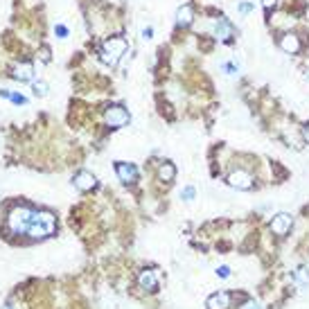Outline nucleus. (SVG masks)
<instances>
[{"mask_svg": "<svg viewBox=\"0 0 309 309\" xmlns=\"http://www.w3.org/2000/svg\"><path fill=\"white\" fill-rule=\"evenodd\" d=\"M115 171H118V179L122 183H133L138 179V169H136V165H131V163H118Z\"/></svg>", "mask_w": 309, "mask_h": 309, "instance_id": "obj_8", "label": "nucleus"}, {"mask_svg": "<svg viewBox=\"0 0 309 309\" xmlns=\"http://www.w3.org/2000/svg\"><path fill=\"white\" fill-rule=\"evenodd\" d=\"M158 176H160V181H174V176H176V169H174V165L171 163H163L158 167Z\"/></svg>", "mask_w": 309, "mask_h": 309, "instance_id": "obj_15", "label": "nucleus"}, {"mask_svg": "<svg viewBox=\"0 0 309 309\" xmlns=\"http://www.w3.org/2000/svg\"><path fill=\"white\" fill-rule=\"evenodd\" d=\"M237 9H239V14H250V11H253V5H250V3H242Z\"/></svg>", "mask_w": 309, "mask_h": 309, "instance_id": "obj_22", "label": "nucleus"}, {"mask_svg": "<svg viewBox=\"0 0 309 309\" xmlns=\"http://www.w3.org/2000/svg\"><path fill=\"white\" fill-rule=\"evenodd\" d=\"M294 280H296V284H298V287H307V284H309V268H305V266L296 268Z\"/></svg>", "mask_w": 309, "mask_h": 309, "instance_id": "obj_16", "label": "nucleus"}, {"mask_svg": "<svg viewBox=\"0 0 309 309\" xmlns=\"http://www.w3.org/2000/svg\"><path fill=\"white\" fill-rule=\"evenodd\" d=\"M205 305H208V309H228V307H230V294H228V291L213 294Z\"/></svg>", "mask_w": 309, "mask_h": 309, "instance_id": "obj_10", "label": "nucleus"}, {"mask_svg": "<svg viewBox=\"0 0 309 309\" xmlns=\"http://www.w3.org/2000/svg\"><path fill=\"white\" fill-rule=\"evenodd\" d=\"M213 34H215L217 41L228 43L235 36V27H233V23L228 21L226 16H219V18H215V23H213Z\"/></svg>", "mask_w": 309, "mask_h": 309, "instance_id": "obj_5", "label": "nucleus"}, {"mask_svg": "<svg viewBox=\"0 0 309 309\" xmlns=\"http://www.w3.org/2000/svg\"><path fill=\"white\" fill-rule=\"evenodd\" d=\"M291 224H294V219H291V215H287V213H280V215H276L273 217V221H271V230L276 233V235H287L289 230H291Z\"/></svg>", "mask_w": 309, "mask_h": 309, "instance_id": "obj_7", "label": "nucleus"}, {"mask_svg": "<svg viewBox=\"0 0 309 309\" xmlns=\"http://www.w3.org/2000/svg\"><path fill=\"white\" fill-rule=\"evenodd\" d=\"M124 54H127V41L122 36H111L108 41H104V45L100 50V59L106 66H115Z\"/></svg>", "mask_w": 309, "mask_h": 309, "instance_id": "obj_3", "label": "nucleus"}, {"mask_svg": "<svg viewBox=\"0 0 309 309\" xmlns=\"http://www.w3.org/2000/svg\"><path fill=\"white\" fill-rule=\"evenodd\" d=\"M32 75H34V66L30 61H23V64L14 66V72H11V77L18 79V82H30Z\"/></svg>", "mask_w": 309, "mask_h": 309, "instance_id": "obj_12", "label": "nucleus"}, {"mask_svg": "<svg viewBox=\"0 0 309 309\" xmlns=\"http://www.w3.org/2000/svg\"><path fill=\"white\" fill-rule=\"evenodd\" d=\"M151 34H153V27H142L140 36H142V38H151Z\"/></svg>", "mask_w": 309, "mask_h": 309, "instance_id": "obj_26", "label": "nucleus"}, {"mask_svg": "<svg viewBox=\"0 0 309 309\" xmlns=\"http://www.w3.org/2000/svg\"><path fill=\"white\" fill-rule=\"evenodd\" d=\"M217 276H219V278H228V276H230V268H228V266H219V268H217Z\"/></svg>", "mask_w": 309, "mask_h": 309, "instance_id": "obj_24", "label": "nucleus"}, {"mask_svg": "<svg viewBox=\"0 0 309 309\" xmlns=\"http://www.w3.org/2000/svg\"><path fill=\"white\" fill-rule=\"evenodd\" d=\"M34 95H36V97L48 95V84H45V82H36V84H34Z\"/></svg>", "mask_w": 309, "mask_h": 309, "instance_id": "obj_18", "label": "nucleus"}, {"mask_svg": "<svg viewBox=\"0 0 309 309\" xmlns=\"http://www.w3.org/2000/svg\"><path fill=\"white\" fill-rule=\"evenodd\" d=\"M38 56H41V61H45V64L52 59V56H50V48H48V45H43V48L38 50Z\"/></svg>", "mask_w": 309, "mask_h": 309, "instance_id": "obj_21", "label": "nucleus"}, {"mask_svg": "<svg viewBox=\"0 0 309 309\" xmlns=\"http://www.w3.org/2000/svg\"><path fill=\"white\" fill-rule=\"evenodd\" d=\"M54 32L59 34V38H66V36H68V27H66V25H56Z\"/></svg>", "mask_w": 309, "mask_h": 309, "instance_id": "obj_23", "label": "nucleus"}, {"mask_svg": "<svg viewBox=\"0 0 309 309\" xmlns=\"http://www.w3.org/2000/svg\"><path fill=\"white\" fill-rule=\"evenodd\" d=\"M104 120L111 129H120L124 124H129V113L124 106H108L104 113Z\"/></svg>", "mask_w": 309, "mask_h": 309, "instance_id": "obj_4", "label": "nucleus"}, {"mask_svg": "<svg viewBox=\"0 0 309 309\" xmlns=\"http://www.w3.org/2000/svg\"><path fill=\"white\" fill-rule=\"evenodd\" d=\"M221 70H224L226 75H237V72H239V66H237V64H221Z\"/></svg>", "mask_w": 309, "mask_h": 309, "instance_id": "obj_20", "label": "nucleus"}, {"mask_svg": "<svg viewBox=\"0 0 309 309\" xmlns=\"http://www.w3.org/2000/svg\"><path fill=\"white\" fill-rule=\"evenodd\" d=\"M0 97H5V100L14 102V104H27V100H25V97H23L21 93H11V90H7V88L0 90Z\"/></svg>", "mask_w": 309, "mask_h": 309, "instance_id": "obj_17", "label": "nucleus"}, {"mask_svg": "<svg viewBox=\"0 0 309 309\" xmlns=\"http://www.w3.org/2000/svg\"><path fill=\"white\" fill-rule=\"evenodd\" d=\"M302 138H305V140L309 142V124H307V127H305V129H302Z\"/></svg>", "mask_w": 309, "mask_h": 309, "instance_id": "obj_28", "label": "nucleus"}, {"mask_svg": "<svg viewBox=\"0 0 309 309\" xmlns=\"http://www.w3.org/2000/svg\"><path fill=\"white\" fill-rule=\"evenodd\" d=\"M95 185H97V179L90 171H79V174H75V187L79 192H90Z\"/></svg>", "mask_w": 309, "mask_h": 309, "instance_id": "obj_9", "label": "nucleus"}, {"mask_svg": "<svg viewBox=\"0 0 309 309\" xmlns=\"http://www.w3.org/2000/svg\"><path fill=\"white\" fill-rule=\"evenodd\" d=\"M138 284L142 289H147V291H153L156 289V273L153 271H140V276H138Z\"/></svg>", "mask_w": 309, "mask_h": 309, "instance_id": "obj_14", "label": "nucleus"}, {"mask_svg": "<svg viewBox=\"0 0 309 309\" xmlns=\"http://www.w3.org/2000/svg\"><path fill=\"white\" fill-rule=\"evenodd\" d=\"M54 228H56V219L52 213H34V219L30 228H27V235L32 239H43L48 235H52Z\"/></svg>", "mask_w": 309, "mask_h": 309, "instance_id": "obj_1", "label": "nucleus"}, {"mask_svg": "<svg viewBox=\"0 0 309 309\" xmlns=\"http://www.w3.org/2000/svg\"><path fill=\"white\" fill-rule=\"evenodd\" d=\"M32 219H34L32 208H27V205H16V208L7 215V228L14 235H23V233H27Z\"/></svg>", "mask_w": 309, "mask_h": 309, "instance_id": "obj_2", "label": "nucleus"}, {"mask_svg": "<svg viewBox=\"0 0 309 309\" xmlns=\"http://www.w3.org/2000/svg\"><path fill=\"white\" fill-rule=\"evenodd\" d=\"M192 21H194L192 5H183V7H179V11H176V25L187 27V25H192Z\"/></svg>", "mask_w": 309, "mask_h": 309, "instance_id": "obj_13", "label": "nucleus"}, {"mask_svg": "<svg viewBox=\"0 0 309 309\" xmlns=\"http://www.w3.org/2000/svg\"><path fill=\"white\" fill-rule=\"evenodd\" d=\"M194 194H197V190H194L192 185H187V187H183L181 199H183V201H192V199H194Z\"/></svg>", "mask_w": 309, "mask_h": 309, "instance_id": "obj_19", "label": "nucleus"}, {"mask_svg": "<svg viewBox=\"0 0 309 309\" xmlns=\"http://www.w3.org/2000/svg\"><path fill=\"white\" fill-rule=\"evenodd\" d=\"M276 3H278V0H262L264 9H273V7H276Z\"/></svg>", "mask_w": 309, "mask_h": 309, "instance_id": "obj_27", "label": "nucleus"}, {"mask_svg": "<svg viewBox=\"0 0 309 309\" xmlns=\"http://www.w3.org/2000/svg\"><path fill=\"white\" fill-rule=\"evenodd\" d=\"M242 309H262V305H260V302H255V300H248V302H244Z\"/></svg>", "mask_w": 309, "mask_h": 309, "instance_id": "obj_25", "label": "nucleus"}, {"mask_svg": "<svg viewBox=\"0 0 309 309\" xmlns=\"http://www.w3.org/2000/svg\"><path fill=\"white\" fill-rule=\"evenodd\" d=\"M228 185L237 187V190H250V187H253V176L246 169H235V171H230V176H228Z\"/></svg>", "mask_w": 309, "mask_h": 309, "instance_id": "obj_6", "label": "nucleus"}, {"mask_svg": "<svg viewBox=\"0 0 309 309\" xmlns=\"http://www.w3.org/2000/svg\"><path fill=\"white\" fill-rule=\"evenodd\" d=\"M280 48H282L287 54H298V50H300V38L296 36L294 32L284 34V36L280 38Z\"/></svg>", "mask_w": 309, "mask_h": 309, "instance_id": "obj_11", "label": "nucleus"}]
</instances>
